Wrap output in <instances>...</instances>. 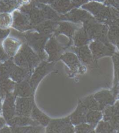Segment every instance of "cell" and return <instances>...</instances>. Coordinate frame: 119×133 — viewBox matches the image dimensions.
<instances>
[{
    "label": "cell",
    "instance_id": "obj_2",
    "mask_svg": "<svg viewBox=\"0 0 119 133\" xmlns=\"http://www.w3.org/2000/svg\"><path fill=\"white\" fill-rule=\"evenodd\" d=\"M81 8L88 11L98 22L108 26L119 18L118 9L106 5L102 2L89 1Z\"/></svg>",
    "mask_w": 119,
    "mask_h": 133
},
{
    "label": "cell",
    "instance_id": "obj_34",
    "mask_svg": "<svg viewBox=\"0 0 119 133\" xmlns=\"http://www.w3.org/2000/svg\"><path fill=\"white\" fill-rule=\"evenodd\" d=\"M12 26V15L11 12L0 13V28L9 29Z\"/></svg>",
    "mask_w": 119,
    "mask_h": 133
},
{
    "label": "cell",
    "instance_id": "obj_1",
    "mask_svg": "<svg viewBox=\"0 0 119 133\" xmlns=\"http://www.w3.org/2000/svg\"><path fill=\"white\" fill-rule=\"evenodd\" d=\"M9 35L16 37L23 43L28 44L38 54L41 61H45L47 59V55L44 51V48L48 39L51 36L39 33L34 30L20 32L15 29L12 31L11 30Z\"/></svg>",
    "mask_w": 119,
    "mask_h": 133
},
{
    "label": "cell",
    "instance_id": "obj_24",
    "mask_svg": "<svg viewBox=\"0 0 119 133\" xmlns=\"http://www.w3.org/2000/svg\"><path fill=\"white\" fill-rule=\"evenodd\" d=\"M7 123L11 127H23L27 125H40L31 117L25 116H15L13 118L8 120Z\"/></svg>",
    "mask_w": 119,
    "mask_h": 133
},
{
    "label": "cell",
    "instance_id": "obj_6",
    "mask_svg": "<svg viewBox=\"0 0 119 133\" xmlns=\"http://www.w3.org/2000/svg\"><path fill=\"white\" fill-rule=\"evenodd\" d=\"M55 63V62H49L46 61H42L34 69L33 72L29 79L30 85L34 91L41 80L52 70H53Z\"/></svg>",
    "mask_w": 119,
    "mask_h": 133
},
{
    "label": "cell",
    "instance_id": "obj_17",
    "mask_svg": "<svg viewBox=\"0 0 119 133\" xmlns=\"http://www.w3.org/2000/svg\"><path fill=\"white\" fill-rule=\"evenodd\" d=\"M82 26V24L68 21H58L57 27L53 34H64L69 38H73L75 31Z\"/></svg>",
    "mask_w": 119,
    "mask_h": 133
},
{
    "label": "cell",
    "instance_id": "obj_30",
    "mask_svg": "<svg viewBox=\"0 0 119 133\" xmlns=\"http://www.w3.org/2000/svg\"><path fill=\"white\" fill-rule=\"evenodd\" d=\"M11 132L36 133L44 131V127L41 125H27L23 127H11Z\"/></svg>",
    "mask_w": 119,
    "mask_h": 133
},
{
    "label": "cell",
    "instance_id": "obj_29",
    "mask_svg": "<svg viewBox=\"0 0 119 133\" xmlns=\"http://www.w3.org/2000/svg\"><path fill=\"white\" fill-rule=\"evenodd\" d=\"M113 62L115 70V80H114L113 88L111 91L116 99L118 98V86H119V53H115L113 55Z\"/></svg>",
    "mask_w": 119,
    "mask_h": 133
},
{
    "label": "cell",
    "instance_id": "obj_52",
    "mask_svg": "<svg viewBox=\"0 0 119 133\" xmlns=\"http://www.w3.org/2000/svg\"><path fill=\"white\" fill-rule=\"evenodd\" d=\"M118 9V10H119V9Z\"/></svg>",
    "mask_w": 119,
    "mask_h": 133
},
{
    "label": "cell",
    "instance_id": "obj_7",
    "mask_svg": "<svg viewBox=\"0 0 119 133\" xmlns=\"http://www.w3.org/2000/svg\"><path fill=\"white\" fill-rule=\"evenodd\" d=\"M67 47L63 45L58 41L53 34L50 37L46 44L44 51L47 55V61L54 62L59 59Z\"/></svg>",
    "mask_w": 119,
    "mask_h": 133
},
{
    "label": "cell",
    "instance_id": "obj_5",
    "mask_svg": "<svg viewBox=\"0 0 119 133\" xmlns=\"http://www.w3.org/2000/svg\"><path fill=\"white\" fill-rule=\"evenodd\" d=\"M95 20V18L88 11L81 7L71 9L67 13L60 15L59 17V21H68L80 24Z\"/></svg>",
    "mask_w": 119,
    "mask_h": 133
},
{
    "label": "cell",
    "instance_id": "obj_35",
    "mask_svg": "<svg viewBox=\"0 0 119 133\" xmlns=\"http://www.w3.org/2000/svg\"><path fill=\"white\" fill-rule=\"evenodd\" d=\"M96 132H115L116 130L108 122L105 120H100L95 127Z\"/></svg>",
    "mask_w": 119,
    "mask_h": 133
},
{
    "label": "cell",
    "instance_id": "obj_45",
    "mask_svg": "<svg viewBox=\"0 0 119 133\" xmlns=\"http://www.w3.org/2000/svg\"><path fill=\"white\" fill-rule=\"evenodd\" d=\"M106 0H89V1H96V2H102L103 3Z\"/></svg>",
    "mask_w": 119,
    "mask_h": 133
},
{
    "label": "cell",
    "instance_id": "obj_50",
    "mask_svg": "<svg viewBox=\"0 0 119 133\" xmlns=\"http://www.w3.org/2000/svg\"><path fill=\"white\" fill-rule=\"evenodd\" d=\"M118 99H119V86H118Z\"/></svg>",
    "mask_w": 119,
    "mask_h": 133
},
{
    "label": "cell",
    "instance_id": "obj_10",
    "mask_svg": "<svg viewBox=\"0 0 119 133\" xmlns=\"http://www.w3.org/2000/svg\"><path fill=\"white\" fill-rule=\"evenodd\" d=\"M46 127V132H75V127L69 116L59 119L50 120Z\"/></svg>",
    "mask_w": 119,
    "mask_h": 133
},
{
    "label": "cell",
    "instance_id": "obj_41",
    "mask_svg": "<svg viewBox=\"0 0 119 133\" xmlns=\"http://www.w3.org/2000/svg\"><path fill=\"white\" fill-rule=\"evenodd\" d=\"M16 4L17 5V7L19 8V7L22 6L26 5L31 3L32 2V0H15Z\"/></svg>",
    "mask_w": 119,
    "mask_h": 133
},
{
    "label": "cell",
    "instance_id": "obj_32",
    "mask_svg": "<svg viewBox=\"0 0 119 133\" xmlns=\"http://www.w3.org/2000/svg\"><path fill=\"white\" fill-rule=\"evenodd\" d=\"M79 102H81L85 107L87 108L89 110H101L100 106H99L98 102L96 101L93 95H90L84 98L79 100Z\"/></svg>",
    "mask_w": 119,
    "mask_h": 133
},
{
    "label": "cell",
    "instance_id": "obj_49",
    "mask_svg": "<svg viewBox=\"0 0 119 133\" xmlns=\"http://www.w3.org/2000/svg\"><path fill=\"white\" fill-rule=\"evenodd\" d=\"M116 47L117 48V49H118V53H119V44H118V45L116 46Z\"/></svg>",
    "mask_w": 119,
    "mask_h": 133
},
{
    "label": "cell",
    "instance_id": "obj_18",
    "mask_svg": "<svg viewBox=\"0 0 119 133\" xmlns=\"http://www.w3.org/2000/svg\"><path fill=\"white\" fill-rule=\"evenodd\" d=\"M93 96L100 106L102 111L109 106L115 104L116 100V98L113 92L108 90L100 91L96 93Z\"/></svg>",
    "mask_w": 119,
    "mask_h": 133
},
{
    "label": "cell",
    "instance_id": "obj_22",
    "mask_svg": "<svg viewBox=\"0 0 119 133\" xmlns=\"http://www.w3.org/2000/svg\"><path fill=\"white\" fill-rule=\"evenodd\" d=\"M88 111L89 110L87 109V108L79 101L77 108L69 116L71 121L74 125L85 123L86 115Z\"/></svg>",
    "mask_w": 119,
    "mask_h": 133
},
{
    "label": "cell",
    "instance_id": "obj_4",
    "mask_svg": "<svg viewBox=\"0 0 119 133\" xmlns=\"http://www.w3.org/2000/svg\"><path fill=\"white\" fill-rule=\"evenodd\" d=\"M82 26L92 41H99L105 44L110 43L108 38L109 26L107 24L95 20L83 24Z\"/></svg>",
    "mask_w": 119,
    "mask_h": 133
},
{
    "label": "cell",
    "instance_id": "obj_15",
    "mask_svg": "<svg viewBox=\"0 0 119 133\" xmlns=\"http://www.w3.org/2000/svg\"><path fill=\"white\" fill-rule=\"evenodd\" d=\"M34 103L33 96L30 97H16L15 116L31 117Z\"/></svg>",
    "mask_w": 119,
    "mask_h": 133
},
{
    "label": "cell",
    "instance_id": "obj_12",
    "mask_svg": "<svg viewBox=\"0 0 119 133\" xmlns=\"http://www.w3.org/2000/svg\"><path fill=\"white\" fill-rule=\"evenodd\" d=\"M72 49L78 56L79 61L89 69H96L98 67V61L94 59L88 45L79 47L74 46Z\"/></svg>",
    "mask_w": 119,
    "mask_h": 133
},
{
    "label": "cell",
    "instance_id": "obj_13",
    "mask_svg": "<svg viewBox=\"0 0 119 133\" xmlns=\"http://www.w3.org/2000/svg\"><path fill=\"white\" fill-rule=\"evenodd\" d=\"M16 95L13 92H9L5 96L2 100L1 114L7 122L15 116Z\"/></svg>",
    "mask_w": 119,
    "mask_h": 133
},
{
    "label": "cell",
    "instance_id": "obj_46",
    "mask_svg": "<svg viewBox=\"0 0 119 133\" xmlns=\"http://www.w3.org/2000/svg\"><path fill=\"white\" fill-rule=\"evenodd\" d=\"M115 105H116V107H117V108H118V109L119 110V99H118V100L117 101L115 102Z\"/></svg>",
    "mask_w": 119,
    "mask_h": 133
},
{
    "label": "cell",
    "instance_id": "obj_9",
    "mask_svg": "<svg viewBox=\"0 0 119 133\" xmlns=\"http://www.w3.org/2000/svg\"><path fill=\"white\" fill-rule=\"evenodd\" d=\"M88 46L94 59L97 61L99 58L106 56H113L116 53V46L110 43L105 44L99 41L92 40Z\"/></svg>",
    "mask_w": 119,
    "mask_h": 133
},
{
    "label": "cell",
    "instance_id": "obj_40",
    "mask_svg": "<svg viewBox=\"0 0 119 133\" xmlns=\"http://www.w3.org/2000/svg\"><path fill=\"white\" fill-rule=\"evenodd\" d=\"M75 8H79L89 2V0H72Z\"/></svg>",
    "mask_w": 119,
    "mask_h": 133
},
{
    "label": "cell",
    "instance_id": "obj_48",
    "mask_svg": "<svg viewBox=\"0 0 119 133\" xmlns=\"http://www.w3.org/2000/svg\"><path fill=\"white\" fill-rule=\"evenodd\" d=\"M116 132H119V124H118V125L117 127V130H116Z\"/></svg>",
    "mask_w": 119,
    "mask_h": 133
},
{
    "label": "cell",
    "instance_id": "obj_16",
    "mask_svg": "<svg viewBox=\"0 0 119 133\" xmlns=\"http://www.w3.org/2000/svg\"><path fill=\"white\" fill-rule=\"evenodd\" d=\"M23 42L16 37L9 35L2 41L1 46L9 58H13Z\"/></svg>",
    "mask_w": 119,
    "mask_h": 133
},
{
    "label": "cell",
    "instance_id": "obj_21",
    "mask_svg": "<svg viewBox=\"0 0 119 133\" xmlns=\"http://www.w3.org/2000/svg\"><path fill=\"white\" fill-rule=\"evenodd\" d=\"M29 79L16 83L13 92L16 97H30L33 96L34 91L30 85Z\"/></svg>",
    "mask_w": 119,
    "mask_h": 133
},
{
    "label": "cell",
    "instance_id": "obj_23",
    "mask_svg": "<svg viewBox=\"0 0 119 133\" xmlns=\"http://www.w3.org/2000/svg\"><path fill=\"white\" fill-rule=\"evenodd\" d=\"M58 22V21L45 20L36 25L33 30L46 35L52 36L56 30Z\"/></svg>",
    "mask_w": 119,
    "mask_h": 133
},
{
    "label": "cell",
    "instance_id": "obj_37",
    "mask_svg": "<svg viewBox=\"0 0 119 133\" xmlns=\"http://www.w3.org/2000/svg\"><path fill=\"white\" fill-rule=\"evenodd\" d=\"M103 4L108 6H112L114 8L119 9V0H106Z\"/></svg>",
    "mask_w": 119,
    "mask_h": 133
},
{
    "label": "cell",
    "instance_id": "obj_44",
    "mask_svg": "<svg viewBox=\"0 0 119 133\" xmlns=\"http://www.w3.org/2000/svg\"><path fill=\"white\" fill-rule=\"evenodd\" d=\"M7 124L6 120L4 119V117L2 116V115H1V114H0V129H1Z\"/></svg>",
    "mask_w": 119,
    "mask_h": 133
},
{
    "label": "cell",
    "instance_id": "obj_8",
    "mask_svg": "<svg viewBox=\"0 0 119 133\" xmlns=\"http://www.w3.org/2000/svg\"><path fill=\"white\" fill-rule=\"evenodd\" d=\"M18 9L26 15L34 27L46 20L40 3L32 1L30 4L22 6Z\"/></svg>",
    "mask_w": 119,
    "mask_h": 133
},
{
    "label": "cell",
    "instance_id": "obj_51",
    "mask_svg": "<svg viewBox=\"0 0 119 133\" xmlns=\"http://www.w3.org/2000/svg\"><path fill=\"white\" fill-rule=\"evenodd\" d=\"M0 99H1V97H0Z\"/></svg>",
    "mask_w": 119,
    "mask_h": 133
},
{
    "label": "cell",
    "instance_id": "obj_11",
    "mask_svg": "<svg viewBox=\"0 0 119 133\" xmlns=\"http://www.w3.org/2000/svg\"><path fill=\"white\" fill-rule=\"evenodd\" d=\"M12 28L20 32H25L34 29V26L25 14L19 9H16L12 12Z\"/></svg>",
    "mask_w": 119,
    "mask_h": 133
},
{
    "label": "cell",
    "instance_id": "obj_26",
    "mask_svg": "<svg viewBox=\"0 0 119 133\" xmlns=\"http://www.w3.org/2000/svg\"><path fill=\"white\" fill-rule=\"evenodd\" d=\"M50 5L60 15L67 13L75 8L72 0H54Z\"/></svg>",
    "mask_w": 119,
    "mask_h": 133
},
{
    "label": "cell",
    "instance_id": "obj_47",
    "mask_svg": "<svg viewBox=\"0 0 119 133\" xmlns=\"http://www.w3.org/2000/svg\"><path fill=\"white\" fill-rule=\"evenodd\" d=\"M2 112V99H0V114H1Z\"/></svg>",
    "mask_w": 119,
    "mask_h": 133
},
{
    "label": "cell",
    "instance_id": "obj_33",
    "mask_svg": "<svg viewBox=\"0 0 119 133\" xmlns=\"http://www.w3.org/2000/svg\"><path fill=\"white\" fill-rule=\"evenodd\" d=\"M109 41L115 46L119 44V26H109L108 33Z\"/></svg>",
    "mask_w": 119,
    "mask_h": 133
},
{
    "label": "cell",
    "instance_id": "obj_25",
    "mask_svg": "<svg viewBox=\"0 0 119 133\" xmlns=\"http://www.w3.org/2000/svg\"><path fill=\"white\" fill-rule=\"evenodd\" d=\"M72 39H73V44L76 47L89 45L92 41L82 26L75 31Z\"/></svg>",
    "mask_w": 119,
    "mask_h": 133
},
{
    "label": "cell",
    "instance_id": "obj_20",
    "mask_svg": "<svg viewBox=\"0 0 119 133\" xmlns=\"http://www.w3.org/2000/svg\"><path fill=\"white\" fill-rule=\"evenodd\" d=\"M34 69H28L15 65L10 74L9 78L16 83L31 78Z\"/></svg>",
    "mask_w": 119,
    "mask_h": 133
},
{
    "label": "cell",
    "instance_id": "obj_31",
    "mask_svg": "<svg viewBox=\"0 0 119 133\" xmlns=\"http://www.w3.org/2000/svg\"><path fill=\"white\" fill-rule=\"evenodd\" d=\"M102 119L103 112L101 110H89L86 115V122L96 127L98 123Z\"/></svg>",
    "mask_w": 119,
    "mask_h": 133
},
{
    "label": "cell",
    "instance_id": "obj_42",
    "mask_svg": "<svg viewBox=\"0 0 119 133\" xmlns=\"http://www.w3.org/2000/svg\"><path fill=\"white\" fill-rule=\"evenodd\" d=\"M32 1L38 2V3L50 5L54 1V0H32Z\"/></svg>",
    "mask_w": 119,
    "mask_h": 133
},
{
    "label": "cell",
    "instance_id": "obj_27",
    "mask_svg": "<svg viewBox=\"0 0 119 133\" xmlns=\"http://www.w3.org/2000/svg\"><path fill=\"white\" fill-rule=\"evenodd\" d=\"M31 117L44 127H46L51 120L47 116L39 109L35 103H34L32 108Z\"/></svg>",
    "mask_w": 119,
    "mask_h": 133
},
{
    "label": "cell",
    "instance_id": "obj_36",
    "mask_svg": "<svg viewBox=\"0 0 119 133\" xmlns=\"http://www.w3.org/2000/svg\"><path fill=\"white\" fill-rule=\"evenodd\" d=\"M95 132V127L88 123H83L75 125V132L91 133Z\"/></svg>",
    "mask_w": 119,
    "mask_h": 133
},
{
    "label": "cell",
    "instance_id": "obj_43",
    "mask_svg": "<svg viewBox=\"0 0 119 133\" xmlns=\"http://www.w3.org/2000/svg\"><path fill=\"white\" fill-rule=\"evenodd\" d=\"M7 124L2 127L1 129H0V132H11V127L9 125Z\"/></svg>",
    "mask_w": 119,
    "mask_h": 133
},
{
    "label": "cell",
    "instance_id": "obj_39",
    "mask_svg": "<svg viewBox=\"0 0 119 133\" xmlns=\"http://www.w3.org/2000/svg\"><path fill=\"white\" fill-rule=\"evenodd\" d=\"M9 58H11L9 57L8 55H7L4 50V49L2 48L1 45H0V63L3 62L8 60Z\"/></svg>",
    "mask_w": 119,
    "mask_h": 133
},
{
    "label": "cell",
    "instance_id": "obj_14",
    "mask_svg": "<svg viewBox=\"0 0 119 133\" xmlns=\"http://www.w3.org/2000/svg\"><path fill=\"white\" fill-rule=\"evenodd\" d=\"M59 59L63 61L66 64L73 75L75 73L83 74L85 72V68L81 65V62L75 53L72 52L64 53Z\"/></svg>",
    "mask_w": 119,
    "mask_h": 133
},
{
    "label": "cell",
    "instance_id": "obj_3",
    "mask_svg": "<svg viewBox=\"0 0 119 133\" xmlns=\"http://www.w3.org/2000/svg\"><path fill=\"white\" fill-rule=\"evenodd\" d=\"M13 60L17 66L28 69H34L42 61L38 54L26 43L22 44Z\"/></svg>",
    "mask_w": 119,
    "mask_h": 133
},
{
    "label": "cell",
    "instance_id": "obj_19",
    "mask_svg": "<svg viewBox=\"0 0 119 133\" xmlns=\"http://www.w3.org/2000/svg\"><path fill=\"white\" fill-rule=\"evenodd\" d=\"M103 120L108 122L116 130L119 124V110L114 104L109 106L103 110Z\"/></svg>",
    "mask_w": 119,
    "mask_h": 133
},
{
    "label": "cell",
    "instance_id": "obj_38",
    "mask_svg": "<svg viewBox=\"0 0 119 133\" xmlns=\"http://www.w3.org/2000/svg\"><path fill=\"white\" fill-rule=\"evenodd\" d=\"M11 33V29H3L0 28V40L2 41L9 36Z\"/></svg>",
    "mask_w": 119,
    "mask_h": 133
},
{
    "label": "cell",
    "instance_id": "obj_28",
    "mask_svg": "<svg viewBox=\"0 0 119 133\" xmlns=\"http://www.w3.org/2000/svg\"><path fill=\"white\" fill-rule=\"evenodd\" d=\"M16 83L10 78H0V97L2 99L7 94L13 92Z\"/></svg>",
    "mask_w": 119,
    "mask_h": 133
}]
</instances>
